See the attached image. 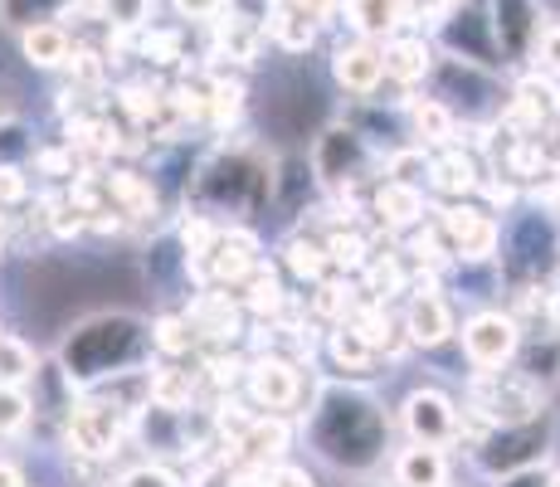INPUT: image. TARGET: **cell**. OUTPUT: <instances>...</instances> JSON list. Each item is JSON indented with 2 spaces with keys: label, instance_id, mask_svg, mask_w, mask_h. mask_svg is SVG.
Returning a JSON list of instances; mask_svg holds the SVG:
<instances>
[{
  "label": "cell",
  "instance_id": "6da1fadb",
  "mask_svg": "<svg viewBox=\"0 0 560 487\" xmlns=\"http://www.w3.org/2000/svg\"><path fill=\"white\" fill-rule=\"evenodd\" d=\"M307 443L322 463H331L341 473L375 468L385 459V443H390L385 405L361 385H327L312 405Z\"/></svg>",
  "mask_w": 560,
  "mask_h": 487
},
{
  "label": "cell",
  "instance_id": "7a4b0ae2",
  "mask_svg": "<svg viewBox=\"0 0 560 487\" xmlns=\"http://www.w3.org/2000/svg\"><path fill=\"white\" fill-rule=\"evenodd\" d=\"M152 322L137 312H93L59 341V371L73 390H93L113 375H142L152 356Z\"/></svg>",
  "mask_w": 560,
  "mask_h": 487
},
{
  "label": "cell",
  "instance_id": "3957f363",
  "mask_svg": "<svg viewBox=\"0 0 560 487\" xmlns=\"http://www.w3.org/2000/svg\"><path fill=\"white\" fill-rule=\"evenodd\" d=\"M190 200L205 220H258L278 200V161L264 147H224L196 171Z\"/></svg>",
  "mask_w": 560,
  "mask_h": 487
},
{
  "label": "cell",
  "instance_id": "277c9868",
  "mask_svg": "<svg viewBox=\"0 0 560 487\" xmlns=\"http://www.w3.org/2000/svg\"><path fill=\"white\" fill-rule=\"evenodd\" d=\"M551 439H556V419H551V409H541L536 419H522V425L488 429V434L478 439V449H472V459H478V468L498 483V478H512V473H522V468H541L546 453H551Z\"/></svg>",
  "mask_w": 560,
  "mask_h": 487
},
{
  "label": "cell",
  "instance_id": "5b68a950",
  "mask_svg": "<svg viewBox=\"0 0 560 487\" xmlns=\"http://www.w3.org/2000/svg\"><path fill=\"white\" fill-rule=\"evenodd\" d=\"M468 405L488 429L522 425V419H536L546 409V390H536L516 371H472Z\"/></svg>",
  "mask_w": 560,
  "mask_h": 487
},
{
  "label": "cell",
  "instance_id": "8992f818",
  "mask_svg": "<svg viewBox=\"0 0 560 487\" xmlns=\"http://www.w3.org/2000/svg\"><path fill=\"white\" fill-rule=\"evenodd\" d=\"M312 181L327 190H351L365 171L375 166V147L361 127H347V123H331L317 132L312 142Z\"/></svg>",
  "mask_w": 560,
  "mask_h": 487
},
{
  "label": "cell",
  "instance_id": "52a82bcc",
  "mask_svg": "<svg viewBox=\"0 0 560 487\" xmlns=\"http://www.w3.org/2000/svg\"><path fill=\"white\" fill-rule=\"evenodd\" d=\"M522 351V327L512 312L502 308H482L463 322V361L472 371H508Z\"/></svg>",
  "mask_w": 560,
  "mask_h": 487
},
{
  "label": "cell",
  "instance_id": "ba28073f",
  "mask_svg": "<svg viewBox=\"0 0 560 487\" xmlns=\"http://www.w3.org/2000/svg\"><path fill=\"white\" fill-rule=\"evenodd\" d=\"M492 30V45H498L502 63H526L541 45V30H546V10L536 0H488L482 5Z\"/></svg>",
  "mask_w": 560,
  "mask_h": 487
},
{
  "label": "cell",
  "instance_id": "9c48e42d",
  "mask_svg": "<svg viewBox=\"0 0 560 487\" xmlns=\"http://www.w3.org/2000/svg\"><path fill=\"white\" fill-rule=\"evenodd\" d=\"M439 240H444V248L458 264H488L502 248V224L492 220V210H482V205L458 200L439 214Z\"/></svg>",
  "mask_w": 560,
  "mask_h": 487
},
{
  "label": "cell",
  "instance_id": "30bf717a",
  "mask_svg": "<svg viewBox=\"0 0 560 487\" xmlns=\"http://www.w3.org/2000/svg\"><path fill=\"white\" fill-rule=\"evenodd\" d=\"M400 425H405L409 439L429 443V449H448V443L458 439V429H463L458 425V405L434 385L409 390L405 405H400Z\"/></svg>",
  "mask_w": 560,
  "mask_h": 487
},
{
  "label": "cell",
  "instance_id": "8fae6325",
  "mask_svg": "<svg viewBox=\"0 0 560 487\" xmlns=\"http://www.w3.org/2000/svg\"><path fill=\"white\" fill-rule=\"evenodd\" d=\"M122 439V405L107 399H73L69 405V449L83 459H107Z\"/></svg>",
  "mask_w": 560,
  "mask_h": 487
},
{
  "label": "cell",
  "instance_id": "7c38bea8",
  "mask_svg": "<svg viewBox=\"0 0 560 487\" xmlns=\"http://www.w3.org/2000/svg\"><path fill=\"white\" fill-rule=\"evenodd\" d=\"M331 79H337L341 93L351 97H371L381 93L385 83V54L375 39H351V45L331 49Z\"/></svg>",
  "mask_w": 560,
  "mask_h": 487
},
{
  "label": "cell",
  "instance_id": "4fadbf2b",
  "mask_svg": "<svg viewBox=\"0 0 560 487\" xmlns=\"http://www.w3.org/2000/svg\"><path fill=\"white\" fill-rule=\"evenodd\" d=\"M409 15H415V0H341V20L351 25V35L375 39V45L405 35V25H415Z\"/></svg>",
  "mask_w": 560,
  "mask_h": 487
},
{
  "label": "cell",
  "instance_id": "5bb4252c",
  "mask_svg": "<svg viewBox=\"0 0 560 487\" xmlns=\"http://www.w3.org/2000/svg\"><path fill=\"white\" fill-rule=\"evenodd\" d=\"M249 385V399L268 415H283V409L298 405V390H303V375H298L293 361H278V356H258L244 375Z\"/></svg>",
  "mask_w": 560,
  "mask_h": 487
},
{
  "label": "cell",
  "instance_id": "9a60e30c",
  "mask_svg": "<svg viewBox=\"0 0 560 487\" xmlns=\"http://www.w3.org/2000/svg\"><path fill=\"white\" fill-rule=\"evenodd\" d=\"M405 332L415 346H424V351H434V346H444L454 337V308H448V298H439L434 288H419L415 298H409L405 308Z\"/></svg>",
  "mask_w": 560,
  "mask_h": 487
},
{
  "label": "cell",
  "instance_id": "2e32d148",
  "mask_svg": "<svg viewBox=\"0 0 560 487\" xmlns=\"http://www.w3.org/2000/svg\"><path fill=\"white\" fill-rule=\"evenodd\" d=\"M381 54H385V79L400 83V89L424 83L429 73H434V63H439V54H434V45H429L424 35H395V39H385L381 45Z\"/></svg>",
  "mask_w": 560,
  "mask_h": 487
},
{
  "label": "cell",
  "instance_id": "e0dca14e",
  "mask_svg": "<svg viewBox=\"0 0 560 487\" xmlns=\"http://www.w3.org/2000/svg\"><path fill=\"white\" fill-rule=\"evenodd\" d=\"M264 39H273L283 54H307L317 45V20H312L307 10H298L293 0H268Z\"/></svg>",
  "mask_w": 560,
  "mask_h": 487
},
{
  "label": "cell",
  "instance_id": "ac0fdd59",
  "mask_svg": "<svg viewBox=\"0 0 560 487\" xmlns=\"http://www.w3.org/2000/svg\"><path fill=\"white\" fill-rule=\"evenodd\" d=\"M512 117L526 123L532 132H541L546 123L560 117V83L546 79V73H532V79L516 83V103H512Z\"/></svg>",
  "mask_w": 560,
  "mask_h": 487
},
{
  "label": "cell",
  "instance_id": "d6986e66",
  "mask_svg": "<svg viewBox=\"0 0 560 487\" xmlns=\"http://www.w3.org/2000/svg\"><path fill=\"white\" fill-rule=\"evenodd\" d=\"M395 487H448V453L409 443L395 453Z\"/></svg>",
  "mask_w": 560,
  "mask_h": 487
},
{
  "label": "cell",
  "instance_id": "ffe728a7",
  "mask_svg": "<svg viewBox=\"0 0 560 487\" xmlns=\"http://www.w3.org/2000/svg\"><path fill=\"white\" fill-rule=\"evenodd\" d=\"M20 54H25L30 69H69L73 59V35L69 25H35V30H20Z\"/></svg>",
  "mask_w": 560,
  "mask_h": 487
},
{
  "label": "cell",
  "instance_id": "44dd1931",
  "mask_svg": "<svg viewBox=\"0 0 560 487\" xmlns=\"http://www.w3.org/2000/svg\"><path fill=\"white\" fill-rule=\"evenodd\" d=\"M405 117H409V132L419 137V147H454L458 142V117L448 113L439 97H409L405 103Z\"/></svg>",
  "mask_w": 560,
  "mask_h": 487
},
{
  "label": "cell",
  "instance_id": "7402d4cb",
  "mask_svg": "<svg viewBox=\"0 0 560 487\" xmlns=\"http://www.w3.org/2000/svg\"><path fill=\"white\" fill-rule=\"evenodd\" d=\"M424 186H434V190H444V195H468V190H478L482 186V176H478V161L472 156H463L458 147H444V156H429V181Z\"/></svg>",
  "mask_w": 560,
  "mask_h": 487
},
{
  "label": "cell",
  "instance_id": "603a6c76",
  "mask_svg": "<svg viewBox=\"0 0 560 487\" xmlns=\"http://www.w3.org/2000/svg\"><path fill=\"white\" fill-rule=\"evenodd\" d=\"M375 214H381L390 230H409V224L424 220V190L405 186V181H385L375 190Z\"/></svg>",
  "mask_w": 560,
  "mask_h": 487
},
{
  "label": "cell",
  "instance_id": "cb8c5ba5",
  "mask_svg": "<svg viewBox=\"0 0 560 487\" xmlns=\"http://www.w3.org/2000/svg\"><path fill=\"white\" fill-rule=\"evenodd\" d=\"M516 375H526L536 390H551L560 381V337L541 332L536 341H522V351H516Z\"/></svg>",
  "mask_w": 560,
  "mask_h": 487
},
{
  "label": "cell",
  "instance_id": "d4e9b609",
  "mask_svg": "<svg viewBox=\"0 0 560 487\" xmlns=\"http://www.w3.org/2000/svg\"><path fill=\"white\" fill-rule=\"evenodd\" d=\"M79 10V0H0V25L5 30H35V25H54L63 15H73Z\"/></svg>",
  "mask_w": 560,
  "mask_h": 487
},
{
  "label": "cell",
  "instance_id": "484cf974",
  "mask_svg": "<svg viewBox=\"0 0 560 487\" xmlns=\"http://www.w3.org/2000/svg\"><path fill=\"white\" fill-rule=\"evenodd\" d=\"M283 443H288V425L278 415H268V419H254V425L244 429L240 449H244V459H249L254 468H264L268 459H278V453H283Z\"/></svg>",
  "mask_w": 560,
  "mask_h": 487
},
{
  "label": "cell",
  "instance_id": "4316f807",
  "mask_svg": "<svg viewBox=\"0 0 560 487\" xmlns=\"http://www.w3.org/2000/svg\"><path fill=\"white\" fill-rule=\"evenodd\" d=\"M107 195H113V205L122 214H147L156 205L152 181L137 176V171H113V176H107Z\"/></svg>",
  "mask_w": 560,
  "mask_h": 487
},
{
  "label": "cell",
  "instance_id": "83f0119b",
  "mask_svg": "<svg viewBox=\"0 0 560 487\" xmlns=\"http://www.w3.org/2000/svg\"><path fill=\"white\" fill-rule=\"evenodd\" d=\"M39 375V356L30 341L20 337H0V385H30Z\"/></svg>",
  "mask_w": 560,
  "mask_h": 487
},
{
  "label": "cell",
  "instance_id": "f1b7e54d",
  "mask_svg": "<svg viewBox=\"0 0 560 487\" xmlns=\"http://www.w3.org/2000/svg\"><path fill=\"white\" fill-rule=\"evenodd\" d=\"M283 258H288V268H293L303 283H317L322 274H327V244H317V240H303V234H293V240L283 244Z\"/></svg>",
  "mask_w": 560,
  "mask_h": 487
},
{
  "label": "cell",
  "instance_id": "f546056e",
  "mask_svg": "<svg viewBox=\"0 0 560 487\" xmlns=\"http://www.w3.org/2000/svg\"><path fill=\"white\" fill-rule=\"evenodd\" d=\"M327 351H331V361L337 366H347V371H365V366L375 361V346L361 337L351 322H341L337 332H331V341H327Z\"/></svg>",
  "mask_w": 560,
  "mask_h": 487
},
{
  "label": "cell",
  "instance_id": "4dcf8cb0",
  "mask_svg": "<svg viewBox=\"0 0 560 487\" xmlns=\"http://www.w3.org/2000/svg\"><path fill=\"white\" fill-rule=\"evenodd\" d=\"M35 405H30V390L25 385H0V434H20L30 425Z\"/></svg>",
  "mask_w": 560,
  "mask_h": 487
},
{
  "label": "cell",
  "instance_id": "1f68e13d",
  "mask_svg": "<svg viewBox=\"0 0 560 487\" xmlns=\"http://www.w3.org/2000/svg\"><path fill=\"white\" fill-rule=\"evenodd\" d=\"M152 346L166 356H180L196 346V327H190V317H161L152 322Z\"/></svg>",
  "mask_w": 560,
  "mask_h": 487
},
{
  "label": "cell",
  "instance_id": "d6a6232c",
  "mask_svg": "<svg viewBox=\"0 0 560 487\" xmlns=\"http://www.w3.org/2000/svg\"><path fill=\"white\" fill-rule=\"evenodd\" d=\"M244 288H249V292H244V302H249L254 312H278V308H283V292H278V278L268 274L264 264H258L254 274L244 278Z\"/></svg>",
  "mask_w": 560,
  "mask_h": 487
},
{
  "label": "cell",
  "instance_id": "836d02e7",
  "mask_svg": "<svg viewBox=\"0 0 560 487\" xmlns=\"http://www.w3.org/2000/svg\"><path fill=\"white\" fill-rule=\"evenodd\" d=\"M532 63H536V73H546V79L560 83V25H546L541 30V45H536Z\"/></svg>",
  "mask_w": 560,
  "mask_h": 487
},
{
  "label": "cell",
  "instance_id": "e575fe53",
  "mask_svg": "<svg viewBox=\"0 0 560 487\" xmlns=\"http://www.w3.org/2000/svg\"><path fill=\"white\" fill-rule=\"evenodd\" d=\"M117 487H180V478L171 468H161V463H142V468L122 473V483Z\"/></svg>",
  "mask_w": 560,
  "mask_h": 487
},
{
  "label": "cell",
  "instance_id": "d590c367",
  "mask_svg": "<svg viewBox=\"0 0 560 487\" xmlns=\"http://www.w3.org/2000/svg\"><path fill=\"white\" fill-rule=\"evenodd\" d=\"M171 5H176V15L200 20V25H214V20H220L224 10L234 5V0H171Z\"/></svg>",
  "mask_w": 560,
  "mask_h": 487
},
{
  "label": "cell",
  "instance_id": "8d00e7d4",
  "mask_svg": "<svg viewBox=\"0 0 560 487\" xmlns=\"http://www.w3.org/2000/svg\"><path fill=\"white\" fill-rule=\"evenodd\" d=\"M264 487H317V478L307 468H298V463H273L264 473Z\"/></svg>",
  "mask_w": 560,
  "mask_h": 487
},
{
  "label": "cell",
  "instance_id": "74e56055",
  "mask_svg": "<svg viewBox=\"0 0 560 487\" xmlns=\"http://www.w3.org/2000/svg\"><path fill=\"white\" fill-rule=\"evenodd\" d=\"M25 176H20V166H5V161H0V205H20L25 200Z\"/></svg>",
  "mask_w": 560,
  "mask_h": 487
},
{
  "label": "cell",
  "instance_id": "f35d334b",
  "mask_svg": "<svg viewBox=\"0 0 560 487\" xmlns=\"http://www.w3.org/2000/svg\"><path fill=\"white\" fill-rule=\"evenodd\" d=\"M293 5H298V10H307V15L317 20V25H322V20H331V15H341V0H293Z\"/></svg>",
  "mask_w": 560,
  "mask_h": 487
},
{
  "label": "cell",
  "instance_id": "ab89813d",
  "mask_svg": "<svg viewBox=\"0 0 560 487\" xmlns=\"http://www.w3.org/2000/svg\"><path fill=\"white\" fill-rule=\"evenodd\" d=\"M498 487H546V478H541V468H522L512 478H498Z\"/></svg>",
  "mask_w": 560,
  "mask_h": 487
},
{
  "label": "cell",
  "instance_id": "60d3db41",
  "mask_svg": "<svg viewBox=\"0 0 560 487\" xmlns=\"http://www.w3.org/2000/svg\"><path fill=\"white\" fill-rule=\"evenodd\" d=\"M15 97H20V93H15V83L0 79V123H10V117H15V107H20Z\"/></svg>",
  "mask_w": 560,
  "mask_h": 487
},
{
  "label": "cell",
  "instance_id": "b9f144b4",
  "mask_svg": "<svg viewBox=\"0 0 560 487\" xmlns=\"http://www.w3.org/2000/svg\"><path fill=\"white\" fill-rule=\"evenodd\" d=\"M0 487H25V478H20V468L10 459H0Z\"/></svg>",
  "mask_w": 560,
  "mask_h": 487
},
{
  "label": "cell",
  "instance_id": "7bdbcfd3",
  "mask_svg": "<svg viewBox=\"0 0 560 487\" xmlns=\"http://www.w3.org/2000/svg\"><path fill=\"white\" fill-rule=\"evenodd\" d=\"M551 327L560 332V292H556V298H551Z\"/></svg>",
  "mask_w": 560,
  "mask_h": 487
},
{
  "label": "cell",
  "instance_id": "ee69618b",
  "mask_svg": "<svg viewBox=\"0 0 560 487\" xmlns=\"http://www.w3.org/2000/svg\"><path fill=\"white\" fill-rule=\"evenodd\" d=\"M546 487H560V473H556V478H546Z\"/></svg>",
  "mask_w": 560,
  "mask_h": 487
},
{
  "label": "cell",
  "instance_id": "f6af8a7d",
  "mask_svg": "<svg viewBox=\"0 0 560 487\" xmlns=\"http://www.w3.org/2000/svg\"><path fill=\"white\" fill-rule=\"evenodd\" d=\"M0 337H5V332H0Z\"/></svg>",
  "mask_w": 560,
  "mask_h": 487
}]
</instances>
